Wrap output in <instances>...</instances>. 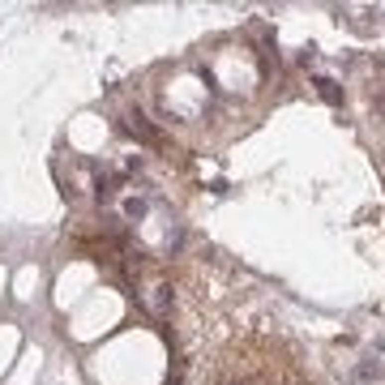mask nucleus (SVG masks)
Instances as JSON below:
<instances>
[{
	"label": "nucleus",
	"instance_id": "obj_1",
	"mask_svg": "<svg viewBox=\"0 0 385 385\" xmlns=\"http://www.w3.org/2000/svg\"><path fill=\"white\" fill-rule=\"evenodd\" d=\"M317 86H321V95L330 98V103H338V90H334V82H325V77H321V82H317Z\"/></svg>",
	"mask_w": 385,
	"mask_h": 385
}]
</instances>
